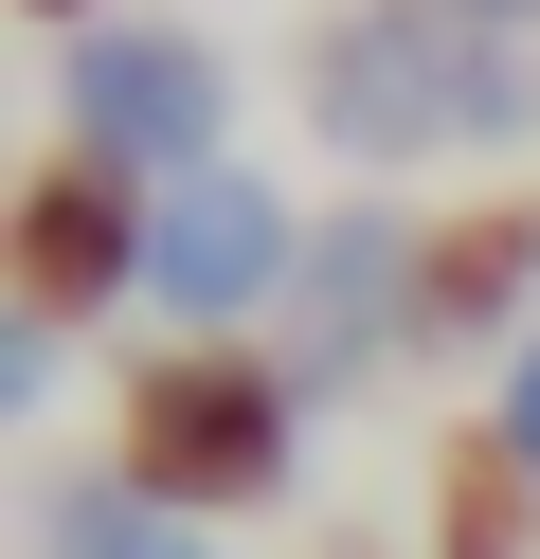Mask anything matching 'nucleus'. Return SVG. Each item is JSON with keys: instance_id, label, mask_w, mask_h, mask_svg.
Masks as SVG:
<instances>
[{"instance_id": "f257e3e1", "label": "nucleus", "mask_w": 540, "mask_h": 559, "mask_svg": "<svg viewBox=\"0 0 540 559\" xmlns=\"http://www.w3.org/2000/svg\"><path fill=\"white\" fill-rule=\"evenodd\" d=\"M307 127L360 181L468 163V145H540V37H504L468 0H343L307 37Z\"/></svg>"}, {"instance_id": "f03ea898", "label": "nucleus", "mask_w": 540, "mask_h": 559, "mask_svg": "<svg viewBox=\"0 0 540 559\" xmlns=\"http://www.w3.org/2000/svg\"><path fill=\"white\" fill-rule=\"evenodd\" d=\"M55 127H72V163H108L127 199L216 181V163H235V55L163 37V19H91V37L55 55Z\"/></svg>"}, {"instance_id": "7ed1b4c3", "label": "nucleus", "mask_w": 540, "mask_h": 559, "mask_svg": "<svg viewBox=\"0 0 540 559\" xmlns=\"http://www.w3.org/2000/svg\"><path fill=\"white\" fill-rule=\"evenodd\" d=\"M288 433H307V397H288V361H235V343H180V361H127V487L144 506H271L288 487Z\"/></svg>"}, {"instance_id": "20e7f679", "label": "nucleus", "mask_w": 540, "mask_h": 559, "mask_svg": "<svg viewBox=\"0 0 540 559\" xmlns=\"http://www.w3.org/2000/svg\"><path fill=\"white\" fill-rule=\"evenodd\" d=\"M415 307H432V235L396 199H324L307 271H288V397H343V379L415 361Z\"/></svg>"}, {"instance_id": "39448f33", "label": "nucleus", "mask_w": 540, "mask_h": 559, "mask_svg": "<svg viewBox=\"0 0 540 559\" xmlns=\"http://www.w3.org/2000/svg\"><path fill=\"white\" fill-rule=\"evenodd\" d=\"M288 271H307V217H288L252 163H216V181H163L144 199V307H163L180 343L252 325V307H288Z\"/></svg>"}, {"instance_id": "423d86ee", "label": "nucleus", "mask_w": 540, "mask_h": 559, "mask_svg": "<svg viewBox=\"0 0 540 559\" xmlns=\"http://www.w3.org/2000/svg\"><path fill=\"white\" fill-rule=\"evenodd\" d=\"M19 289H36V325L144 307V199L108 181V163H55V181L19 199Z\"/></svg>"}, {"instance_id": "0eeeda50", "label": "nucleus", "mask_w": 540, "mask_h": 559, "mask_svg": "<svg viewBox=\"0 0 540 559\" xmlns=\"http://www.w3.org/2000/svg\"><path fill=\"white\" fill-rule=\"evenodd\" d=\"M523 343L540 325V199H487V217H451V235H432V307H415V361H432V343Z\"/></svg>"}, {"instance_id": "6e6552de", "label": "nucleus", "mask_w": 540, "mask_h": 559, "mask_svg": "<svg viewBox=\"0 0 540 559\" xmlns=\"http://www.w3.org/2000/svg\"><path fill=\"white\" fill-rule=\"evenodd\" d=\"M36 559H216V523L144 506L127 469H55V487H36Z\"/></svg>"}, {"instance_id": "1a4fd4ad", "label": "nucleus", "mask_w": 540, "mask_h": 559, "mask_svg": "<svg viewBox=\"0 0 540 559\" xmlns=\"http://www.w3.org/2000/svg\"><path fill=\"white\" fill-rule=\"evenodd\" d=\"M487 451H504V469H523V487H540V325H523V343H504V397H487Z\"/></svg>"}, {"instance_id": "9d476101", "label": "nucleus", "mask_w": 540, "mask_h": 559, "mask_svg": "<svg viewBox=\"0 0 540 559\" xmlns=\"http://www.w3.org/2000/svg\"><path fill=\"white\" fill-rule=\"evenodd\" d=\"M36 397H55V325L19 307V325H0V415H36Z\"/></svg>"}, {"instance_id": "9b49d317", "label": "nucleus", "mask_w": 540, "mask_h": 559, "mask_svg": "<svg viewBox=\"0 0 540 559\" xmlns=\"http://www.w3.org/2000/svg\"><path fill=\"white\" fill-rule=\"evenodd\" d=\"M468 19H504V37H540V0H468Z\"/></svg>"}, {"instance_id": "f8f14e48", "label": "nucleus", "mask_w": 540, "mask_h": 559, "mask_svg": "<svg viewBox=\"0 0 540 559\" xmlns=\"http://www.w3.org/2000/svg\"><path fill=\"white\" fill-rule=\"evenodd\" d=\"M36 19H72V37H91V19H108V0H36Z\"/></svg>"}]
</instances>
